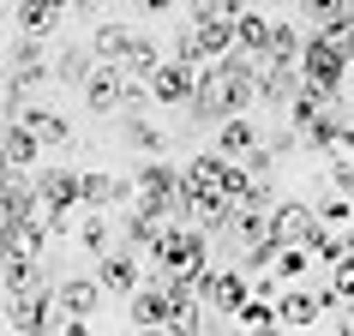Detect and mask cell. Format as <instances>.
<instances>
[{
	"label": "cell",
	"mask_w": 354,
	"mask_h": 336,
	"mask_svg": "<svg viewBox=\"0 0 354 336\" xmlns=\"http://www.w3.org/2000/svg\"><path fill=\"white\" fill-rule=\"evenodd\" d=\"M342 306H348V318H342V324H348V330H354V300H342Z\"/></svg>",
	"instance_id": "49"
},
{
	"label": "cell",
	"mask_w": 354,
	"mask_h": 336,
	"mask_svg": "<svg viewBox=\"0 0 354 336\" xmlns=\"http://www.w3.org/2000/svg\"><path fill=\"white\" fill-rule=\"evenodd\" d=\"M78 205L96 210V216H102L109 205H132V180H114V174L91 168V174H78Z\"/></svg>",
	"instance_id": "13"
},
{
	"label": "cell",
	"mask_w": 354,
	"mask_h": 336,
	"mask_svg": "<svg viewBox=\"0 0 354 336\" xmlns=\"http://www.w3.org/2000/svg\"><path fill=\"white\" fill-rule=\"evenodd\" d=\"M228 216H234V198H223V192H192V228L198 234H223Z\"/></svg>",
	"instance_id": "21"
},
{
	"label": "cell",
	"mask_w": 354,
	"mask_h": 336,
	"mask_svg": "<svg viewBox=\"0 0 354 336\" xmlns=\"http://www.w3.org/2000/svg\"><path fill=\"white\" fill-rule=\"evenodd\" d=\"M295 6H300V19L313 24V30H324L330 19H342V12H348V0H295Z\"/></svg>",
	"instance_id": "40"
},
{
	"label": "cell",
	"mask_w": 354,
	"mask_h": 336,
	"mask_svg": "<svg viewBox=\"0 0 354 336\" xmlns=\"http://www.w3.org/2000/svg\"><path fill=\"white\" fill-rule=\"evenodd\" d=\"M192 84H198V66L162 55V66L145 78V96H150V102H162V109H180V102H192Z\"/></svg>",
	"instance_id": "5"
},
{
	"label": "cell",
	"mask_w": 354,
	"mask_h": 336,
	"mask_svg": "<svg viewBox=\"0 0 354 336\" xmlns=\"http://www.w3.org/2000/svg\"><path fill=\"white\" fill-rule=\"evenodd\" d=\"M187 30H192V24H187ZM228 48H234L228 24H198V30H192V55H198V60H223Z\"/></svg>",
	"instance_id": "30"
},
{
	"label": "cell",
	"mask_w": 354,
	"mask_h": 336,
	"mask_svg": "<svg viewBox=\"0 0 354 336\" xmlns=\"http://www.w3.org/2000/svg\"><path fill=\"white\" fill-rule=\"evenodd\" d=\"M342 127H348V120H342V114H336V109H324V114H318V120H313V127L300 132V138H306V144H313V150H330L336 138H342Z\"/></svg>",
	"instance_id": "35"
},
{
	"label": "cell",
	"mask_w": 354,
	"mask_h": 336,
	"mask_svg": "<svg viewBox=\"0 0 354 336\" xmlns=\"http://www.w3.org/2000/svg\"><path fill=\"white\" fill-rule=\"evenodd\" d=\"M60 336H91V324H84V318H66V324H60Z\"/></svg>",
	"instance_id": "45"
},
{
	"label": "cell",
	"mask_w": 354,
	"mask_h": 336,
	"mask_svg": "<svg viewBox=\"0 0 354 336\" xmlns=\"http://www.w3.org/2000/svg\"><path fill=\"white\" fill-rule=\"evenodd\" d=\"M156 241H162V228L138 210H127V252H156Z\"/></svg>",
	"instance_id": "36"
},
{
	"label": "cell",
	"mask_w": 354,
	"mask_h": 336,
	"mask_svg": "<svg viewBox=\"0 0 354 336\" xmlns=\"http://www.w3.org/2000/svg\"><path fill=\"white\" fill-rule=\"evenodd\" d=\"M252 144H259V127H252L246 114H234V120H223V127H216V144H210V156H223V162H241Z\"/></svg>",
	"instance_id": "18"
},
{
	"label": "cell",
	"mask_w": 354,
	"mask_h": 336,
	"mask_svg": "<svg viewBox=\"0 0 354 336\" xmlns=\"http://www.w3.org/2000/svg\"><path fill=\"white\" fill-rule=\"evenodd\" d=\"M37 138L19 127V120H6V132H0V162L12 168V174H37Z\"/></svg>",
	"instance_id": "17"
},
{
	"label": "cell",
	"mask_w": 354,
	"mask_h": 336,
	"mask_svg": "<svg viewBox=\"0 0 354 336\" xmlns=\"http://www.w3.org/2000/svg\"><path fill=\"white\" fill-rule=\"evenodd\" d=\"M48 312H55V295L48 288H12L6 295V324L19 336H48Z\"/></svg>",
	"instance_id": "6"
},
{
	"label": "cell",
	"mask_w": 354,
	"mask_h": 336,
	"mask_svg": "<svg viewBox=\"0 0 354 336\" xmlns=\"http://www.w3.org/2000/svg\"><path fill=\"white\" fill-rule=\"evenodd\" d=\"M150 259H156V277L150 282H180L198 300V277L210 270V234H198V228H162V241H156Z\"/></svg>",
	"instance_id": "1"
},
{
	"label": "cell",
	"mask_w": 354,
	"mask_h": 336,
	"mask_svg": "<svg viewBox=\"0 0 354 336\" xmlns=\"http://www.w3.org/2000/svg\"><path fill=\"white\" fill-rule=\"evenodd\" d=\"M313 205L306 198H282V205H270V241L277 246H300L306 234H313Z\"/></svg>",
	"instance_id": "11"
},
{
	"label": "cell",
	"mask_w": 354,
	"mask_h": 336,
	"mask_svg": "<svg viewBox=\"0 0 354 336\" xmlns=\"http://www.w3.org/2000/svg\"><path fill=\"white\" fill-rule=\"evenodd\" d=\"M270 277L295 288V282L306 277V252H300V246H277V259H270Z\"/></svg>",
	"instance_id": "37"
},
{
	"label": "cell",
	"mask_w": 354,
	"mask_h": 336,
	"mask_svg": "<svg viewBox=\"0 0 354 336\" xmlns=\"http://www.w3.org/2000/svg\"><path fill=\"white\" fill-rule=\"evenodd\" d=\"M228 37H234V48H241L246 60H264V37H270V19H264L259 6H246L241 19L228 24Z\"/></svg>",
	"instance_id": "20"
},
{
	"label": "cell",
	"mask_w": 354,
	"mask_h": 336,
	"mask_svg": "<svg viewBox=\"0 0 354 336\" xmlns=\"http://www.w3.org/2000/svg\"><path fill=\"white\" fill-rule=\"evenodd\" d=\"M342 241H348V246H354V223H348V228H342Z\"/></svg>",
	"instance_id": "50"
},
{
	"label": "cell",
	"mask_w": 354,
	"mask_h": 336,
	"mask_svg": "<svg viewBox=\"0 0 354 336\" xmlns=\"http://www.w3.org/2000/svg\"><path fill=\"white\" fill-rule=\"evenodd\" d=\"M0 246H6V228H0Z\"/></svg>",
	"instance_id": "53"
},
{
	"label": "cell",
	"mask_w": 354,
	"mask_h": 336,
	"mask_svg": "<svg viewBox=\"0 0 354 336\" xmlns=\"http://www.w3.org/2000/svg\"><path fill=\"white\" fill-rule=\"evenodd\" d=\"M19 37H37V42H48V30H55L60 19H66V0H19Z\"/></svg>",
	"instance_id": "16"
},
{
	"label": "cell",
	"mask_w": 354,
	"mask_h": 336,
	"mask_svg": "<svg viewBox=\"0 0 354 336\" xmlns=\"http://www.w3.org/2000/svg\"><path fill=\"white\" fill-rule=\"evenodd\" d=\"M313 216L324 228H348L354 223V205H348V198H324V210H313Z\"/></svg>",
	"instance_id": "42"
},
{
	"label": "cell",
	"mask_w": 354,
	"mask_h": 336,
	"mask_svg": "<svg viewBox=\"0 0 354 336\" xmlns=\"http://www.w3.org/2000/svg\"><path fill=\"white\" fill-rule=\"evenodd\" d=\"M330 174H336V187H342V192L354 198V162H348V168H330Z\"/></svg>",
	"instance_id": "44"
},
{
	"label": "cell",
	"mask_w": 354,
	"mask_h": 336,
	"mask_svg": "<svg viewBox=\"0 0 354 336\" xmlns=\"http://www.w3.org/2000/svg\"><path fill=\"white\" fill-rule=\"evenodd\" d=\"M246 295H252V282H246L234 264H228V270H205V277H198V306H210L216 318H234V312L246 306Z\"/></svg>",
	"instance_id": "4"
},
{
	"label": "cell",
	"mask_w": 354,
	"mask_h": 336,
	"mask_svg": "<svg viewBox=\"0 0 354 336\" xmlns=\"http://www.w3.org/2000/svg\"><path fill=\"white\" fill-rule=\"evenodd\" d=\"M259 324H277V306H270V300H259V295H246V306L241 312H234V330H259Z\"/></svg>",
	"instance_id": "39"
},
{
	"label": "cell",
	"mask_w": 354,
	"mask_h": 336,
	"mask_svg": "<svg viewBox=\"0 0 354 336\" xmlns=\"http://www.w3.org/2000/svg\"><path fill=\"white\" fill-rule=\"evenodd\" d=\"M73 234H78V246H84V252H96V259H102V252H114V228L102 223L96 210H84V223H78Z\"/></svg>",
	"instance_id": "32"
},
{
	"label": "cell",
	"mask_w": 354,
	"mask_h": 336,
	"mask_svg": "<svg viewBox=\"0 0 354 336\" xmlns=\"http://www.w3.org/2000/svg\"><path fill=\"white\" fill-rule=\"evenodd\" d=\"M300 252H306V259H324V264H336V259H342V252H348V241H342V234H336V228L313 223V234H306V241H300Z\"/></svg>",
	"instance_id": "31"
},
{
	"label": "cell",
	"mask_w": 354,
	"mask_h": 336,
	"mask_svg": "<svg viewBox=\"0 0 354 336\" xmlns=\"http://www.w3.org/2000/svg\"><path fill=\"white\" fill-rule=\"evenodd\" d=\"M324 336H354V330H348V324H330V330H324Z\"/></svg>",
	"instance_id": "48"
},
{
	"label": "cell",
	"mask_w": 354,
	"mask_h": 336,
	"mask_svg": "<svg viewBox=\"0 0 354 336\" xmlns=\"http://www.w3.org/2000/svg\"><path fill=\"white\" fill-rule=\"evenodd\" d=\"M156 66H162V42H156V37H145V30H132V48H127V60H120V73L145 84V78L156 73Z\"/></svg>",
	"instance_id": "25"
},
{
	"label": "cell",
	"mask_w": 354,
	"mask_h": 336,
	"mask_svg": "<svg viewBox=\"0 0 354 336\" xmlns=\"http://www.w3.org/2000/svg\"><path fill=\"white\" fill-rule=\"evenodd\" d=\"M318 37L330 42V48H336V55H342V60H354V6H348V12H342V19H330V24H324V30H318Z\"/></svg>",
	"instance_id": "38"
},
{
	"label": "cell",
	"mask_w": 354,
	"mask_h": 336,
	"mask_svg": "<svg viewBox=\"0 0 354 336\" xmlns=\"http://www.w3.org/2000/svg\"><path fill=\"white\" fill-rule=\"evenodd\" d=\"M127 312H132V324H138V330H162L168 318H174V300H168L162 282H138V288L127 295Z\"/></svg>",
	"instance_id": "10"
},
{
	"label": "cell",
	"mask_w": 354,
	"mask_h": 336,
	"mask_svg": "<svg viewBox=\"0 0 354 336\" xmlns=\"http://www.w3.org/2000/svg\"><path fill=\"white\" fill-rule=\"evenodd\" d=\"M138 336H168V330H138Z\"/></svg>",
	"instance_id": "52"
},
{
	"label": "cell",
	"mask_w": 354,
	"mask_h": 336,
	"mask_svg": "<svg viewBox=\"0 0 354 336\" xmlns=\"http://www.w3.org/2000/svg\"><path fill=\"white\" fill-rule=\"evenodd\" d=\"M37 216V192H30V174H0V228H12V223H30Z\"/></svg>",
	"instance_id": "15"
},
{
	"label": "cell",
	"mask_w": 354,
	"mask_h": 336,
	"mask_svg": "<svg viewBox=\"0 0 354 336\" xmlns=\"http://www.w3.org/2000/svg\"><path fill=\"white\" fill-rule=\"evenodd\" d=\"M180 187H187V192H223V156L198 150V156L180 168Z\"/></svg>",
	"instance_id": "28"
},
{
	"label": "cell",
	"mask_w": 354,
	"mask_h": 336,
	"mask_svg": "<svg viewBox=\"0 0 354 336\" xmlns=\"http://www.w3.org/2000/svg\"><path fill=\"white\" fill-rule=\"evenodd\" d=\"M295 73H300V84H313V91L336 96V91H342V78H348V60H342V55L330 48V42H324V37L313 30V37L300 42V60H295Z\"/></svg>",
	"instance_id": "3"
},
{
	"label": "cell",
	"mask_w": 354,
	"mask_h": 336,
	"mask_svg": "<svg viewBox=\"0 0 354 336\" xmlns=\"http://www.w3.org/2000/svg\"><path fill=\"white\" fill-rule=\"evenodd\" d=\"M168 336H210V312L198 306V300H187V306H174V318L162 324Z\"/></svg>",
	"instance_id": "33"
},
{
	"label": "cell",
	"mask_w": 354,
	"mask_h": 336,
	"mask_svg": "<svg viewBox=\"0 0 354 336\" xmlns=\"http://www.w3.org/2000/svg\"><path fill=\"white\" fill-rule=\"evenodd\" d=\"M96 282H102V295H132V288L145 282V264H138V252L114 246V252H102V270H96Z\"/></svg>",
	"instance_id": "14"
},
{
	"label": "cell",
	"mask_w": 354,
	"mask_h": 336,
	"mask_svg": "<svg viewBox=\"0 0 354 336\" xmlns=\"http://www.w3.org/2000/svg\"><path fill=\"white\" fill-rule=\"evenodd\" d=\"M324 288H330L336 300H354V246L342 252V259L330 264V277H324Z\"/></svg>",
	"instance_id": "41"
},
{
	"label": "cell",
	"mask_w": 354,
	"mask_h": 336,
	"mask_svg": "<svg viewBox=\"0 0 354 336\" xmlns=\"http://www.w3.org/2000/svg\"><path fill=\"white\" fill-rule=\"evenodd\" d=\"M0 282H6V295H12V288H48V270H42V259L0 252Z\"/></svg>",
	"instance_id": "22"
},
{
	"label": "cell",
	"mask_w": 354,
	"mask_h": 336,
	"mask_svg": "<svg viewBox=\"0 0 354 336\" xmlns=\"http://www.w3.org/2000/svg\"><path fill=\"white\" fill-rule=\"evenodd\" d=\"M223 234H228V241H241V246L264 241V234H270V210H259V205H234V216H228Z\"/></svg>",
	"instance_id": "29"
},
{
	"label": "cell",
	"mask_w": 354,
	"mask_h": 336,
	"mask_svg": "<svg viewBox=\"0 0 354 336\" xmlns=\"http://www.w3.org/2000/svg\"><path fill=\"white\" fill-rule=\"evenodd\" d=\"M300 42H306V30H300L295 19H277V24H270V37H264V60L295 66V60H300Z\"/></svg>",
	"instance_id": "23"
},
{
	"label": "cell",
	"mask_w": 354,
	"mask_h": 336,
	"mask_svg": "<svg viewBox=\"0 0 354 336\" xmlns=\"http://www.w3.org/2000/svg\"><path fill=\"white\" fill-rule=\"evenodd\" d=\"M91 66H96V60H91V48H84V42H66V48H60V55L48 60V78H60V84H73V91H78V84L91 78Z\"/></svg>",
	"instance_id": "26"
},
{
	"label": "cell",
	"mask_w": 354,
	"mask_h": 336,
	"mask_svg": "<svg viewBox=\"0 0 354 336\" xmlns=\"http://www.w3.org/2000/svg\"><path fill=\"white\" fill-rule=\"evenodd\" d=\"M132 6H138V12H174L180 0H132Z\"/></svg>",
	"instance_id": "43"
},
{
	"label": "cell",
	"mask_w": 354,
	"mask_h": 336,
	"mask_svg": "<svg viewBox=\"0 0 354 336\" xmlns=\"http://www.w3.org/2000/svg\"><path fill=\"white\" fill-rule=\"evenodd\" d=\"M78 91H84V109H91V114H114L120 102H127V73H120V66H102V60H96V66H91V78H84Z\"/></svg>",
	"instance_id": "7"
},
{
	"label": "cell",
	"mask_w": 354,
	"mask_h": 336,
	"mask_svg": "<svg viewBox=\"0 0 354 336\" xmlns=\"http://www.w3.org/2000/svg\"><path fill=\"white\" fill-rule=\"evenodd\" d=\"M246 336H288L282 324H259V330H246Z\"/></svg>",
	"instance_id": "47"
},
{
	"label": "cell",
	"mask_w": 354,
	"mask_h": 336,
	"mask_svg": "<svg viewBox=\"0 0 354 336\" xmlns=\"http://www.w3.org/2000/svg\"><path fill=\"white\" fill-rule=\"evenodd\" d=\"M0 174H6V162H0Z\"/></svg>",
	"instance_id": "54"
},
{
	"label": "cell",
	"mask_w": 354,
	"mask_h": 336,
	"mask_svg": "<svg viewBox=\"0 0 354 336\" xmlns=\"http://www.w3.org/2000/svg\"><path fill=\"white\" fill-rule=\"evenodd\" d=\"M55 306H60V318H84V324H91V318L102 312V282L96 277H66L55 288Z\"/></svg>",
	"instance_id": "12"
},
{
	"label": "cell",
	"mask_w": 354,
	"mask_h": 336,
	"mask_svg": "<svg viewBox=\"0 0 354 336\" xmlns=\"http://www.w3.org/2000/svg\"><path fill=\"white\" fill-rule=\"evenodd\" d=\"M6 120H19L37 144H66V138H73V120H66L60 109H48V102H24V109L6 114Z\"/></svg>",
	"instance_id": "9"
},
{
	"label": "cell",
	"mask_w": 354,
	"mask_h": 336,
	"mask_svg": "<svg viewBox=\"0 0 354 336\" xmlns=\"http://www.w3.org/2000/svg\"><path fill=\"white\" fill-rule=\"evenodd\" d=\"M288 336H318V330H288Z\"/></svg>",
	"instance_id": "51"
},
{
	"label": "cell",
	"mask_w": 354,
	"mask_h": 336,
	"mask_svg": "<svg viewBox=\"0 0 354 336\" xmlns=\"http://www.w3.org/2000/svg\"><path fill=\"white\" fill-rule=\"evenodd\" d=\"M37 192V216L48 223V234H73V210H78V168H37L30 174Z\"/></svg>",
	"instance_id": "2"
},
{
	"label": "cell",
	"mask_w": 354,
	"mask_h": 336,
	"mask_svg": "<svg viewBox=\"0 0 354 336\" xmlns=\"http://www.w3.org/2000/svg\"><path fill=\"white\" fill-rule=\"evenodd\" d=\"M120 132H127V144L150 150V156H162V150H168V132L150 127V120H138V114H127V127H120Z\"/></svg>",
	"instance_id": "34"
},
{
	"label": "cell",
	"mask_w": 354,
	"mask_h": 336,
	"mask_svg": "<svg viewBox=\"0 0 354 336\" xmlns=\"http://www.w3.org/2000/svg\"><path fill=\"white\" fill-rule=\"evenodd\" d=\"M102 0H66V12H96Z\"/></svg>",
	"instance_id": "46"
},
{
	"label": "cell",
	"mask_w": 354,
	"mask_h": 336,
	"mask_svg": "<svg viewBox=\"0 0 354 336\" xmlns=\"http://www.w3.org/2000/svg\"><path fill=\"white\" fill-rule=\"evenodd\" d=\"M252 84H259V102H288V96L300 91V73L295 66H277V60H259V73H252Z\"/></svg>",
	"instance_id": "19"
},
{
	"label": "cell",
	"mask_w": 354,
	"mask_h": 336,
	"mask_svg": "<svg viewBox=\"0 0 354 336\" xmlns=\"http://www.w3.org/2000/svg\"><path fill=\"white\" fill-rule=\"evenodd\" d=\"M174 187H180V168L162 162V156H150V162L138 168V180H132V192H138V198H168Z\"/></svg>",
	"instance_id": "24"
},
{
	"label": "cell",
	"mask_w": 354,
	"mask_h": 336,
	"mask_svg": "<svg viewBox=\"0 0 354 336\" xmlns=\"http://www.w3.org/2000/svg\"><path fill=\"white\" fill-rule=\"evenodd\" d=\"M318 318H324V306H318L313 282H295V288H282V295H277V324H282V330H313Z\"/></svg>",
	"instance_id": "8"
},
{
	"label": "cell",
	"mask_w": 354,
	"mask_h": 336,
	"mask_svg": "<svg viewBox=\"0 0 354 336\" xmlns=\"http://www.w3.org/2000/svg\"><path fill=\"white\" fill-rule=\"evenodd\" d=\"M132 48V24H96L91 37V60H102V66H120Z\"/></svg>",
	"instance_id": "27"
}]
</instances>
